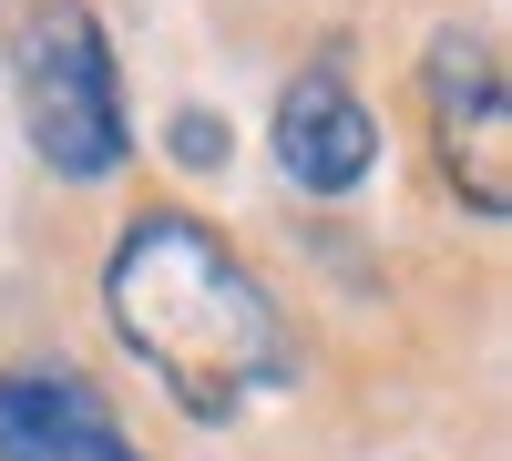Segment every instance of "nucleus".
<instances>
[{"mask_svg": "<svg viewBox=\"0 0 512 461\" xmlns=\"http://www.w3.org/2000/svg\"><path fill=\"white\" fill-rule=\"evenodd\" d=\"M103 308L113 339L134 349L195 421H236L246 400H267L287 380V318L277 298L246 277V257L185 216V205H144L103 257Z\"/></svg>", "mask_w": 512, "mask_h": 461, "instance_id": "obj_1", "label": "nucleus"}, {"mask_svg": "<svg viewBox=\"0 0 512 461\" xmlns=\"http://www.w3.org/2000/svg\"><path fill=\"white\" fill-rule=\"evenodd\" d=\"M21 123H31V154L72 185H93L134 154L123 93H113V41L82 0H41L21 21Z\"/></svg>", "mask_w": 512, "mask_h": 461, "instance_id": "obj_2", "label": "nucleus"}, {"mask_svg": "<svg viewBox=\"0 0 512 461\" xmlns=\"http://www.w3.org/2000/svg\"><path fill=\"white\" fill-rule=\"evenodd\" d=\"M431 123H441V164L472 216H502L512 205V93L482 31H441L431 41Z\"/></svg>", "mask_w": 512, "mask_h": 461, "instance_id": "obj_3", "label": "nucleus"}, {"mask_svg": "<svg viewBox=\"0 0 512 461\" xmlns=\"http://www.w3.org/2000/svg\"><path fill=\"white\" fill-rule=\"evenodd\" d=\"M0 461H144L103 410L93 380L72 369H11L0 380Z\"/></svg>", "mask_w": 512, "mask_h": 461, "instance_id": "obj_4", "label": "nucleus"}, {"mask_svg": "<svg viewBox=\"0 0 512 461\" xmlns=\"http://www.w3.org/2000/svg\"><path fill=\"white\" fill-rule=\"evenodd\" d=\"M379 164V123L359 113V93L338 72H297L277 93V175L297 195H349Z\"/></svg>", "mask_w": 512, "mask_h": 461, "instance_id": "obj_5", "label": "nucleus"}, {"mask_svg": "<svg viewBox=\"0 0 512 461\" xmlns=\"http://www.w3.org/2000/svg\"><path fill=\"white\" fill-rule=\"evenodd\" d=\"M175 164H226V123H205V113H175Z\"/></svg>", "mask_w": 512, "mask_h": 461, "instance_id": "obj_6", "label": "nucleus"}]
</instances>
